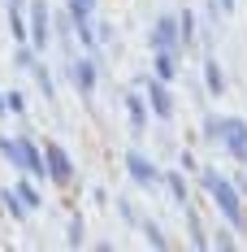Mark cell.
Wrapping results in <instances>:
<instances>
[{
    "instance_id": "cell-6",
    "label": "cell",
    "mask_w": 247,
    "mask_h": 252,
    "mask_svg": "<svg viewBox=\"0 0 247 252\" xmlns=\"http://www.w3.org/2000/svg\"><path fill=\"white\" fill-rule=\"evenodd\" d=\"M139 87H143V104H148V113H156L161 122H173V96H169V83H161V78H143Z\"/></svg>"
},
{
    "instance_id": "cell-19",
    "label": "cell",
    "mask_w": 247,
    "mask_h": 252,
    "mask_svg": "<svg viewBox=\"0 0 247 252\" xmlns=\"http://www.w3.org/2000/svg\"><path fill=\"white\" fill-rule=\"evenodd\" d=\"M165 178V187H169V196L178 204H187V178H182V170H173V174H161Z\"/></svg>"
},
{
    "instance_id": "cell-16",
    "label": "cell",
    "mask_w": 247,
    "mask_h": 252,
    "mask_svg": "<svg viewBox=\"0 0 247 252\" xmlns=\"http://www.w3.org/2000/svg\"><path fill=\"white\" fill-rule=\"evenodd\" d=\"M173 18H178V44H195V13L182 9V13H173Z\"/></svg>"
},
{
    "instance_id": "cell-29",
    "label": "cell",
    "mask_w": 247,
    "mask_h": 252,
    "mask_svg": "<svg viewBox=\"0 0 247 252\" xmlns=\"http://www.w3.org/2000/svg\"><path fill=\"white\" fill-rule=\"evenodd\" d=\"M0 113H4V96H0Z\"/></svg>"
},
{
    "instance_id": "cell-25",
    "label": "cell",
    "mask_w": 247,
    "mask_h": 252,
    "mask_svg": "<svg viewBox=\"0 0 247 252\" xmlns=\"http://www.w3.org/2000/svg\"><path fill=\"white\" fill-rule=\"evenodd\" d=\"M117 209H122V218H126V226H135V222H139V213H135V209H130V200H122V204H117Z\"/></svg>"
},
{
    "instance_id": "cell-17",
    "label": "cell",
    "mask_w": 247,
    "mask_h": 252,
    "mask_svg": "<svg viewBox=\"0 0 247 252\" xmlns=\"http://www.w3.org/2000/svg\"><path fill=\"white\" fill-rule=\"evenodd\" d=\"M199 130H204V139H208V144H221L225 118H221V113H204V126H199Z\"/></svg>"
},
{
    "instance_id": "cell-5",
    "label": "cell",
    "mask_w": 247,
    "mask_h": 252,
    "mask_svg": "<svg viewBox=\"0 0 247 252\" xmlns=\"http://www.w3.org/2000/svg\"><path fill=\"white\" fill-rule=\"evenodd\" d=\"M44 170H48V183L56 187H70L74 183V161H70V152L61 148V144H44Z\"/></svg>"
},
{
    "instance_id": "cell-15",
    "label": "cell",
    "mask_w": 247,
    "mask_h": 252,
    "mask_svg": "<svg viewBox=\"0 0 247 252\" xmlns=\"http://www.w3.org/2000/svg\"><path fill=\"white\" fill-rule=\"evenodd\" d=\"M30 74H35V83H39V92H44V100H56V83H52V70L48 65H30Z\"/></svg>"
},
{
    "instance_id": "cell-7",
    "label": "cell",
    "mask_w": 247,
    "mask_h": 252,
    "mask_svg": "<svg viewBox=\"0 0 247 252\" xmlns=\"http://www.w3.org/2000/svg\"><path fill=\"white\" fill-rule=\"evenodd\" d=\"M221 148L239 161V165H247V122L243 118H225V130H221Z\"/></svg>"
},
{
    "instance_id": "cell-12",
    "label": "cell",
    "mask_w": 247,
    "mask_h": 252,
    "mask_svg": "<svg viewBox=\"0 0 247 252\" xmlns=\"http://www.w3.org/2000/svg\"><path fill=\"white\" fill-rule=\"evenodd\" d=\"M96 4L100 0H65V18L70 22H91L96 18Z\"/></svg>"
},
{
    "instance_id": "cell-27",
    "label": "cell",
    "mask_w": 247,
    "mask_h": 252,
    "mask_svg": "<svg viewBox=\"0 0 247 252\" xmlns=\"http://www.w3.org/2000/svg\"><path fill=\"white\" fill-rule=\"evenodd\" d=\"M230 183H234V191H239V196H247V174H239V178H230Z\"/></svg>"
},
{
    "instance_id": "cell-8",
    "label": "cell",
    "mask_w": 247,
    "mask_h": 252,
    "mask_svg": "<svg viewBox=\"0 0 247 252\" xmlns=\"http://www.w3.org/2000/svg\"><path fill=\"white\" fill-rule=\"evenodd\" d=\"M126 174H130V183H139V187H156L161 183V170L152 165V157H143V152H130L126 157Z\"/></svg>"
},
{
    "instance_id": "cell-22",
    "label": "cell",
    "mask_w": 247,
    "mask_h": 252,
    "mask_svg": "<svg viewBox=\"0 0 247 252\" xmlns=\"http://www.w3.org/2000/svg\"><path fill=\"white\" fill-rule=\"evenodd\" d=\"M4 113H26V96L22 92H4Z\"/></svg>"
},
{
    "instance_id": "cell-26",
    "label": "cell",
    "mask_w": 247,
    "mask_h": 252,
    "mask_svg": "<svg viewBox=\"0 0 247 252\" xmlns=\"http://www.w3.org/2000/svg\"><path fill=\"white\" fill-rule=\"evenodd\" d=\"M208 4H213L217 13H234V4H239V0H208Z\"/></svg>"
},
{
    "instance_id": "cell-2",
    "label": "cell",
    "mask_w": 247,
    "mask_h": 252,
    "mask_svg": "<svg viewBox=\"0 0 247 252\" xmlns=\"http://www.w3.org/2000/svg\"><path fill=\"white\" fill-rule=\"evenodd\" d=\"M0 157H9L18 170H26V174L35 178H48V170H44V148H35V139H13V135H0Z\"/></svg>"
},
{
    "instance_id": "cell-1",
    "label": "cell",
    "mask_w": 247,
    "mask_h": 252,
    "mask_svg": "<svg viewBox=\"0 0 247 252\" xmlns=\"http://www.w3.org/2000/svg\"><path fill=\"white\" fill-rule=\"evenodd\" d=\"M199 187L217 200V209H221V218H225V226L230 230H247V209H243V196L234 191V183L230 178H221L213 165H204L199 170Z\"/></svg>"
},
{
    "instance_id": "cell-13",
    "label": "cell",
    "mask_w": 247,
    "mask_h": 252,
    "mask_svg": "<svg viewBox=\"0 0 247 252\" xmlns=\"http://www.w3.org/2000/svg\"><path fill=\"white\" fill-rule=\"evenodd\" d=\"M204 87H208V96H221L225 92V74H221V65H217L213 57L204 61Z\"/></svg>"
},
{
    "instance_id": "cell-30",
    "label": "cell",
    "mask_w": 247,
    "mask_h": 252,
    "mask_svg": "<svg viewBox=\"0 0 247 252\" xmlns=\"http://www.w3.org/2000/svg\"><path fill=\"white\" fill-rule=\"evenodd\" d=\"M9 4H26V0H9Z\"/></svg>"
},
{
    "instance_id": "cell-21",
    "label": "cell",
    "mask_w": 247,
    "mask_h": 252,
    "mask_svg": "<svg viewBox=\"0 0 247 252\" xmlns=\"http://www.w3.org/2000/svg\"><path fill=\"white\" fill-rule=\"evenodd\" d=\"M0 204L9 209V218H26V204L18 200V191H0Z\"/></svg>"
},
{
    "instance_id": "cell-20",
    "label": "cell",
    "mask_w": 247,
    "mask_h": 252,
    "mask_svg": "<svg viewBox=\"0 0 247 252\" xmlns=\"http://www.w3.org/2000/svg\"><path fill=\"white\" fill-rule=\"evenodd\" d=\"M82 239H87V222H82V213L70 218V230H65V244L70 248H82Z\"/></svg>"
},
{
    "instance_id": "cell-23",
    "label": "cell",
    "mask_w": 247,
    "mask_h": 252,
    "mask_svg": "<svg viewBox=\"0 0 247 252\" xmlns=\"http://www.w3.org/2000/svg\"><path fill=\"white\" fill-rule=\"evenodd\" d=\"M217 252H239V248H234V230H230V226L217 230Z\"/></svg>"
},
{
    "instance_id": "cell-18",
    "label": "cell",
    "mask_w": 247,
    "mask_h": 252,
    "mask_svg": "<svg viewBox=\"0 0 247 252\" xmlns=\"http://www.w3.org/2000/svg\"><path fill=\"white\" fill-rule=\"evenodd\" d=\"M13 191H18V200L26 204V213H39V204H44V200H39V191H35V187H30L26 178L18 183V187H13Z\"/></svg>"
},
{
    "instance_id": "cell-24",
    "label": "cell",
    "mask_w": 247,
    "mask_h": 252,
    "mask_svg": "<svg viewBox=\"0 0 247 252\" xmlns=\"http://www.w3.org/2000/svg\"><path fill=\"white\" fill-rule=\"evenodd\" d=\"M13 61H18L22 70H30V65H35V52H30V44H18V57H13Z\"/></svg>"
},
{
    "instance_id": "cell-3",
    "label": "cell",
    "mask_w": 247,
    "mask_h": 252,
    "mask_svg": "<svg viewBox=\"0 0 247 252\" xmlns=\"http://www.w3.org/2000/svg\"><path fill=\"white\" fill-rule=\"evenodd\" d=\"M26 44L35 52L52 44V9H48V0H26Z\"/></svg>"
},
{
    "instance_id": "cell-14",
    "label": "cell",
    "mask_w": 247,
    "mask_h": 252,
    "mask_svg": "<svg viewBox=\"0 0 247 252\" xmlns=\"http://www.w3.org/2000/svg\"><path fill=\"white\" fill-rule=\"evenodd\" d=\"M152 78L173 83V78H178V52H156V74H152Z\"/></svg>"
},
{
    "instance_id": "cell-28",
    "label": "cell",
    "mask_w": 247,
    "mask_h": 252,
    "mask_svg": "<svg viewBox=\"0 0 247 252\" xmlns=\"http://www.w3.org/2000/svg\"><path fill=\"white\" fill-rule=\"evenodd\" d=\"M91 252H117V248H113V244H96Z\"/></svg>"
},
{
    "instance_id": "cell-10",
    "label": "cell",
    "mask_w": 247,
    "mask_h": 252,
    "mask_svg": "<svg viewBox=\"0 0 247 252\" xmlns=\"http://www.w3.org/2000/svg\"><path fill=\"white\" fill-rule=\"evenodd\" d=\"M126 113H130V130L135 135H143V126H148V104H143V96L139 92H126Z\"/></svg>"
},
{
    "instance_id": "cell-4",
    "label": "cell",
    "mask_w": 247,
    "mask_h": 252,
    "mask_svg": "<svg viewBox=\"0 0 247 252\" xmlns=\"http://www.w3.org/2000/svg\"><path fill=\"white\" fill-rule=\"evenodd\" d=\"M70 87H74L82 100H91L100 87V61L96 57H78V61H70Z\"/></svg>"
},
{
    "instance_id": "cell-9",
    "label": "cell",
    "mask_w": 247,
    "mask_h": 252,
    "mask_svg": "<svg viewBox=\"0 0 247 252\" xmlns=\"http://www.w3.org/2000/svg\"><path fill=\"white\" fill-rule=\"evenodd\" d=\"M152 48L156 52H178V18L173 13H161L156 26H152Z\"/></svg>"
},
{
    "instance_id": "cell-11",
    "label": "cell",
    "mask_w": 247,
    "mask_h": 252,
    "mask_svg": "<svg viewBox=\"0 0 247 252\" xmlns=\"http://www.w3.org/2000/svg\"><path fill=\"white\" fill-rule=\"evenodd\" d=\"M135 226L143 230V235H148V244H152V252H173L169 248V235H165V230L156 226V222H152V218H139V222H135Z\"/></svg>"
}]
</instances>
